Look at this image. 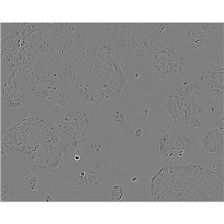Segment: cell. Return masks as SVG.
Returning a JSON list of instances; mask_svg holds the SVG:
<instances>
[{
	"label": "cell",
	"instance_id": "obj_14",
	"mask_svg": "<svg viewBox=\"0 0 224 224\" xmlns=\"http://www.w3.org/2000/svg\"><path fill=\"white\" fill-rule=\"evenodd\" d=\"M192 80L191 79H182L181 80H180L179 82V84H178V87H186V86H188V85H190V84L191 83Z\"/></svg>",
	"mask_w": 224,
	"mask_h": 224
},
{
	"label": "cell",
	"instance_id": "obj_13",
	"mask_svg": "<svg viewBox=\"0 0 224 224\" xmlns=\"http://www.w3.org/2000/svg\"><path fill=\"white\" fill-rule=\"evenodd\" d=\"M205 42V41L202 40L201 38H198L191 43V47H193V48H201V47H203V43H204Z\"/></svg>",
	"mask_w": 224,
	"mask_h": 224
},
{
	"label": "cell",
	"instance_id": "obj_9",
	"mask_svg": "<svg viewBox=\"0 0 224 224\" xmlns=\"http://www.w3.org/2000/svg\"><path fill=\"white\" fill-rule=\"evenodd\" d=\"M144 133V129L141 125H138L132 129V135L134 138H139L143 137Z\"/></svg>",
	"mask_w": 224,
	"mask_h": 224
},
{
	"label": "cell",
	"instance_id": "obj_10",
	"mask_svg": "<svg viewBox=\"0 0 224 224\" xmlns=\"http://www.w3.org/2000/svg\"><path fill=\"white\" fill-rule=\"evenodd\" d=\"M102 144L101 142H96L94 144V153H95L96 156H100L101 153H102Z\"/></svg>",
	"mask_w": 224,
	"mask_h": 224
},
{
	"label": "cell",
	"instance_id": "obj_8",
	"mask_svg": "<svg viewBox=\"0 0 224 224\" xmlns=\"http://www.w3.org/2000/svg\"><path fill=\"white\" fill-rule=\"evenodd\" d=\"M178 64V73H181V72L184 71V70L186 68L188 65L190 64V61L188 58L186 57H181L179 59L176 61Z\"/></svg>",
	"mask_w": 224,
	"mask_h": 224
},
{
	"label": "cell",
	"instance_id": "obj_17",
	"mask_svg": "<svg viewBox=\"0 0 224 224\" xmlns=\"http://www.w3.org/2000/svg\"><path fill=\"white\" fill-rule=\"evenodd\" d=\"M131 180H132V182L133 183L135 182L138 180V175L137 174H134V176H133V177L132 178V179H131Z\"/></svg>",
	"mask_w": 224,
	"mask_h": 224
},
{
	"label": "cell",
	"instance_id": "obj_1",
	"mask_svg": "<svg viewBox=\"0 0 224 224\" xmlns=\"http://www.w3.org/2000/svg\"><path fill=\"white\" fill-rule=\"evenodd\" d=\"M108 201L123 202L127 197V188L120 182H114L108 187Z\"/></svg>",
	"mask_w": 224,
	"mask_h": 224
},
{
	"label": "cell",
	"instance_id": "obj_18",
	"mask_svg": "<svg viewBox=\"0 0 224 224\" xmlns=\"http://www.w3.org/2000/svg\"><path fill=\"white\" fill-rule=\"evenodd\" d=\"M80 159H81V158L79 156H75V158H74V161H79V160H80Z\"/></svg>",
	"mask_w": 224,
	"mask_h": 224
},
{
	"label": "cell",
	"instance_id": "obj_16",
	"mask_svg": "<svg viewBox=\"0 0 224 224\" xmlns=\"http://www.w3.org/2000/svg\"><path fill=\"white\" fill-rule=\"evenodd\" d=\"M144 114H145V119H147V117H149V108H144Z\"/></svg>",
	"mask_w": 224,
	"mask_h": 224
},
{
	"label": "cell",
	"instance_id": "obj_6",
	"mask_svg": "<svg viewBox=\"0 0 224 224\" xmlns=\"http://www.w3.org/2000/svg\"><path fill=\"white\" fill-rule=\"evenodd\" d=\"M203 87L208 90L209 94L213 95H222L223 94V86H220L218 84L203 83Z\"/></svg>",
	"mask_w": 224,
	"mask_h": 224
},
{
	"label": "cell",
	"instance_id": "obj_15",
	"mask_svg": "<svg viewBox=\"0 0 224 224\" xmlns=\"http://www.w3.org/2000/svg\"><path fill=\"white\" fill-rule=\"evenodd\" d=\"M142 74H143L142 72H133L132 73L133 76H134L135 79L140 78V77L142 75Z\"/></svg>",
	"mask_w": 224,
	"mask_h": 224
},
{
	"label": "cell",
	"instance_id": "obj_4",
	"mask_svg": "<svg viewBox=\"0 0 224 224\" xmlns=\"http://www.w3.org/2000/svg\"><path fill=\"white\" fill-rule=\"evenodd\" d=\"M87 172H86V167H82L80 165L76 166L75 168V180L79 185H87V178H86Z\"/></svg>",
	"mask_w": 224,
	"mask_h": 224
},
{
	"label": "cell",
	"instance_id": "obj_11",
	"mask_svg": "<svg viewBox=\"0 0 224 224\" xmlns=\"http://www.w3.org/2000/svg\"><path fill=\"white\" fill-rule=\"evenodd\" d=\"M191 31H192V26L191 24L188 25V28L186 29V35H185V44H188L190 43V40H191Z\"/></svg>",
	"mask_w": 224,
	"mask_h": 224
},
{
	"label": "cell",
	"instance_id": "obj_3",
	"mask_svg": "<svg viewBox=\"0 0 224 224\" xmlns=\"http://www.w3.org/2000/svg\"><path fill=\"white\" fill-rule=\"evenodd\" d=\"M11 193H12V182L10 180H5L2 184L1 201H8L11 197Z\"/></svg>",
	"mask_w": 224,
	"mask_h": 224
},
{
	"label": "cell",
	"instance_id": "obj_5",
	"mask_svg": "<svg viewBox=\"0 0 224 224\" xmlns=\"http://www.w3.org/2000/svg\"><path fill=\"white\" fill-rule=\"evenodd\" d=\"M110 119L112 120V123L114 125L125 126L126 123V117L123 114L120 113L119 108H116L114 110V114L110 117Z\"/></svg>",
	"mask_w": 224,
	"mask_h": 224
},
{
	"label": "cell",
	"instance_id": "obj_2",
	"mask_svg": "<svg viewBox=\"0 0 224 224\" xmlns=\"http://www.w3.org/2000/svg\"><path fill=\"white\" fill-rule=\"evenodd\" d=\"M24 182L27 190L30 191H37L40 188L41 179L38 174L31 173L24 176Z\"/></svg>",
	"mask_w": 224,
	"mask_h": 224
},
{
	"label": "cell",
	"instance_id": "obj_7",
	"mask_svg": "<svg viewBox=\"0 0 224 224\" xmlns=\"http://www.w3.org/2000/svg\"><path fill=\"white\" fill-rule=\"evenodd\" d=\"M87 167H90L91 169L94 170V171L102 173L104 169L103 159L100 158V156H96L95 159L93 160Z\"/></svg>",
	"mask_w": 224,
	"mask_h": 224
},
{
	"label": "cell",
	"instance_id": "obj_12",
	"mask_svg": "<svg viewBox=\"0 0 224 224\" xmlns=\"http://www.w3.org/2000/svg\"><path fill=\"white\" fill-rule=\"evenodd\" d=\"M42 200H43V202H54L53 192L50 191L48 193H43Z\"/></svg>",
	"mask_w": 224,
	"mask_h": 224
}]
</instances>
